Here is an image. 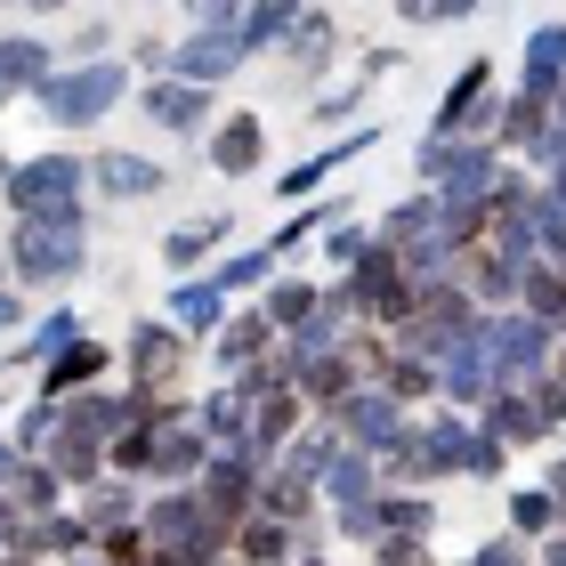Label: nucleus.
I'll return each mask as SVG.
<instances>
[{"mask_svg":"<svg viewBox=\"0 0 566 566\" xmlns=\"http://www.w3.org/2000/svg\"><path fill=\"white\" fill-rule=\"evenodd\" d=\"M380 146V130H356V138H340V146H324V154H307V163L300 170H283V195H307V187H316V178H332V170H340L348 163V154H373Z\"/></svg>","mask_w":566,"mask_h":566,"instance_id":"obj_19","label":"nucleus"},{"mask_svg":"<svg viewBox=\"0 0 566 566\" xmlns=\"http://www.w3.org/2000/svg\"><path fill=\"white\" fill-rule=\"evenodd\" d=\"M82 178L90 163L82 154H24V163H9V202H17V219H33V211H65V202H82Z\"/></svg>","mask_w":566,"mask_h":566,"instance_id":"obj_3","label":"nucleus"},{"mask_svg":"<svg viewBox=\"0 0 566 566\" xmlns=\"http://www.w3.org/2000/svg\"><path fill=\"white\" fill-rule=\"evenodd\" d=\"M170 316L187 324V332H219V316H227V292H219V275H195V283H178V292H170Z\"/></svg>","mask_w":566,"mask_h":566,"instance_id":"obj_18","label":"nucleus"},{"mask_svg":"<svg viewBox=\"0 0 566 566\" xmlns=\"http://www.w3.org/2000/svg\"><path fill=\"white\" fill-rule=\"evenodd\" d=\"M243 9H251V0H187V17H195V24H235Z\"/></svg>","mask_w":566,"mask_h":566,"instance_id":"obj_30","label":"nucleus"},{"mask_svg":"<svg viewBox=\"0 0 566 566\" xmlns=\"http://www.w3.org/2000/svg\"><path fill=\"white\" fill-rule=\"evenodd\" d=\"M106 365H114V356L97 348V340H73L57 365H41V389H49V397H65V389H97V373H106Z\"/></svg>","mask_w":566,"mask_h":566,"instance_id":"obj_16","label":"nucleus"},{"mask_svg":"<svg viewBox=\"0 0 566 566\" xmlns=\"http://www.w3.org/2000/svg\"><path fill=\"white\" fill-rule=\"evenodd\" d=\"M551 340H558V332H551V324H534V316H485V348H494L502 389H543V373H551Z\"/></svg>","mask_w":566,"mask_h":566,"instance_id":"obj_4","label":"nucleus"},{"mask_svg":"<svg viewBox=\"0 0 566 566\" xmlns=\"http://www.w3.org/2000/svg\"><path fill=\"white\" fill-rule=\"evenodd\" d=\"M235 551L251 566H283V558H292V526H283V518H251V526H235Z\"/></svg>","mask_w":566,"mask_h":566,"instance_id":"obj_22","label":"nucleus"},{"mask_svg":"<svg viewBox=\"0 0 566 566\" xmlns=\"http://www.w3.org/2000/svg\"><path fill=\"white\" fill-rule=\"evenodd\" d=\"M17 478H24V453H17V437H9V446H0V502L17 494Z\"/></svg>","mask_w":566,"mask_h":566,"instance_id":"obj_32","label":"nucleus"},{"mask_svg":"<svg viewBox=\"0 0 566 566\" xmlns=\"http://www.w3.org/2000/svg\"><path fill=\"white\" fill-rule=\"evenodd\" d=\"M260 316H268V324H283V332H300L307 316H316V292H307V283H275Z\"/></svg>","mask_w":566,"mask_h":566,"instance_id":"obj_25","label":"nucleus"},{"mask_svg":"<svg viewBox=\"0 0 566 566\" xmlns=\"http://www.w3.org/2000/svg\"><path fill=\"white\" fill-rule=\"evenodd\" d=\"M73 340H82V316H73V307H57V316H41V324H33V340L17 348V365H57Z\"/></svg>","mask_w":566,"mask_h":566,"instance_id":"obj_20","label":"nucleus"},{"mask_svg":"<svg viewBox=\"0 0 566 566\" xmlns=\"http://www.w3.org/2000/svg\"><path fill=\"white\" fill-rule=\"evenodd\" d=\"M178 356H187V340H178L170 324H138V332H130V373H138V389H146V397L178 373Z\"/></svg>","mask_w":566,"mask_h":566,"instance_id":"obj_10","label":"nucleus"},{"mask_svg":"<svg viewBox=\"0 0 566 566\" xmlns=\"http://www.w3.org/2000/svg\"><path fill=\"white\" fill-rule=\"evenodd\" d=\"M122 90H130V73H122L114 57H90V65H57L33 97H41V114L57 122V130H82V122L114 114V97H122Z\"/></svg>","mask_w":566,"mask_h":566,"instance_id":"obj_2","label":"nucleus"},{"mask_svg":"<svg viewBox=\"0 0 566 566\" xmlns=\"http://www.w3.org/2000/svg\"><path fill=\"white\" fill-rule=\"evenodd\" d=\"M0 178H9V163H0Z\"/></svg>","mask_w":566,"mask_h":566,"instance_id":"obj_38","label":"nucleus"},{"mask_svg":"<svg viewBox=\"0 0 566 566\" xmlns=\"http://www.w3.org/2000/svg\"><path fill=\"white\" fill-rule=\"evenodd\" d=\"M275 268V251H243V260H227L219 268V292H251V283H260Z\"/></svg>","mask_w":566,"mask_h":566,"instance_id":"obj_28","label":"nucleus"},{"mask_svg":"<svg viewBox=\"0 0 566 566\" xmlns=\"http://www.w3.org/2000/svg\"><path fill=\"white\" fill-rule=\"evenodd\" d=\"M300 24V0H251V9L235 17V41H243V57L251 49H283V33Z\"/></svg>","mask_w":566,"mask_h":566,"instance_id":"obj_14","label":"nucleus"},{"mask_svg":"<svg viewBox=\"0 0 566 566\" xmlns=\"http://www.w3.org/2000/svg\"><path fill=\"white\" fill-rule=\"evenodd\" d=\"M551 494H558V510H566V461H558V485H551Z\"/></svg>","mask_w":566,"mask_h":566,"instance_id":"obj_35","label":"nucleus"},{"mask_svg":"<svg viewBox=\"0 0 566 566\" xmlns=\"http://www.w3.org/2000/svg\"><path fill=\"white\" fill-rule=\"evenodd\" d=\"M138 106H146V122H163V130H202V122H211V90L202 82H154V90H138Z\"/></svg>","mask_w":566,"mask_h":566,"instance_id":"obj_9","label":"nucleus"},{"mask_svg":"<svg viewBox=\"0 0 566 566\" xmlns=\"http://www.w3.org/2000/svg\"><path fill=\"white\" fill-rule=\"evenodd\" d=\"M195 494H202V510H211L227 534H235V526H243V510L260 502V478H251V461H243V453H211V461H202V485H195Z\"/></svg>","mask_w":566,"mask_h":566,"instance_id":"obj_6","label":"nucleus"},{"mask_svg":"<svg viewBox=\"0 0 566 566\" xmlns=\"http://www.w3.org/2000/svg\"><path fill=\"white\" fill-rule=\"evenodd\" d=\"M268 332H275L268 316H235V324L219 332V365L227 373H251V365H260V348H268Z\"/></svg>","mask_w":566,"mask_h":566,"instance_id":"obj_21","label":"nucleus"},{"mask_svg":"<svg viewBox=\"0 0 566 566\" xmlns=\"http://www.w3.org/2000/svg\"><path fill=\"white\" fill-rule=\"evenodd\" d=\"M332 41H340V33H332V17L324 9H300V24L283 33V65H292V73H324Z\"/></svg>","mask_w":566,"mask_h":566,"instance_id":"obj_15","label":"nucleus"},{"mask_svg":"<svg viewBox=\"0 0 566 566\" xmlns=\"http://www.w3.org/2000/svg\"><path fill=\"white\" fill-rule=\"evenodd\" d=\"M543 566H566V543H551V551H543Z\"/></svg>","mask_w":566,"mask_h":566,"instance_id":"obj_34","label":"nucleus"},{"mask_svg":"<svg viewBox=\"0 0 566 566\" xmlns=\"http://www.w3.org/2000/svg\"><path fill=\"white\" fill-rule=\"evenodd\" d=\"M0 97H9V90H0Z\"/></svg>","mask_w":566,"mask_h":566,"instance_id":"obj_39","label":"nucleus"},{"mask_svg":"<svg viewBox=\"0 0 566 566\" xmlns=\"http://www.w3.org/2000/svg\"><path fill=\"white\" fill-rule=\"evenodd\" d=\"M219 243H227V219H202V227H178V235L163 243V260L170 268H195L202 251H219Z\"/></svg>","mask_w":566,"mask_h":566,"instance_id":"obj_24","label":"nucleus"},{"mask_svg":"<svg viewBox=\"0 0 566 566\" xmlns=\"http://www.w3.org/2000/svg\"><path fill=\"white\" fill-rule=\"evenodd\" d=\"M300 566H324V558H300Z\"/></svg>","mask_w":566,"mask_h":566,"instance_id":"obj_37","label":"nucleus"},{"mask_svg":"<svg viewBox=\"0 0 566 566\" xmlns=\"http://www.w3.org/2000/svg\"><path fill=\"white\" fill-rule=\"evenodd\" d=\"M566 518V510H558V494H543V485H518V494H510V534H518V543H526V534H551Z\"/></svg>","mask_w":566,"mask_h":566,"instance_id":"obj_23","label":"nucleus"},{"mask_svg":"<svg viewBox=\"0 0 566 566\" xmlns=\"http://www.w3.org/2000/svg\"><path fill=\"white\" fill-rule=\"evenodd\" d=\"M470 566H526V551H518V534H502V543H485Z\"/></svg>","mask_w":566,"mask_h":566,"instance_id":"obj_31","label":"nucleus"},{"mask_svg":"<svg viewBox=\"0 0 566 566\" xmlns=\"http://www.w3.org/2000/svg\"><path fill=\"white\" fill-rule=\"evenodd\" d=\"M170 65H178V82H202V90H219L227 73L243 65V41H235V24H202V33H187L170 49Z\"/></svg>","mask_w":566,"mask_h":566,"instance_id":"obj_7","label":"nucleus"},{"mask_svg":"<svg viewBox=\"0 0 566 566\" xmlns=\"http://www.w3.org/2000/svg\"><path fill=\"white\" fill-rule=\"evenodd\" d=\"M566 82V24H543V33H526V90L551 97Z\"/></svg>","mask_w":566,"mask_h":566,"instance_id":"obj_17","label":"nucleus"},{"mask_svg":"<svg viewBox=\"0 0 566 566\" xmlns=\"http://www.w3.org/2000/svg\"><path fill=\"white\" fill-rule=\"evenodd\" d=\"M332 429H340L356 453H397V437L413 421H405V405L389 389H348L340 405H332Z\"/></svg>","mask_w":566,"mask_h":566,"instance_id":"obj_5","label":"nucleus"},{"mask_svg":"<svg viewBox=\"0 0 566 566\" xmlns=\"http://www.w3.org/2000/svg\"><path fill=\"white\" fill-rule=\"evenodd\" d=\"M90 178H97V187H106L114 202H146V195H163V163H146V154H130V146L90 154Z\"/></svg>","mask_w":566,"mask_h":566,"instance_id":"obj_8","label":"nucleus"},{"mask_svg":"<svg viewBox=\"0 0 566 566\" xmlns=\"http://www.w3.org/2000/svg\"><path fill=\"white\" fill-rule=\"evenodd\" d=\"M17 316H24V300H17V292H0V332H9Z\"/></svg>","mask_w":566,"mask_h":566,"instance_id":"obj_33","label":"nucleus"},{"mask_svg":"<svg viewBox=\"0 0 566 566\" xmlns=\"http://www.w3.org/2000/svg\"><path fill=\"white\" fill-rule=\"evenodd\" d=\"M324 251H332L340 268H356V260L373 251V235H365V227H348V211H332V227H324Z\"/></svg>","mask_w":566,"mask_h":566,"instance_id":"obj_27","label":"nucleus"},{"mask_svg":"<svg viewBox=\"0 0 566 566\" xmlns=\"http://www.w3.org/2000/svg\"><path fill=\"white\" fill-rule=\"evenodd\" d=\"M260 154H268V130H260V114H227L219 122V146H211V163L227 178H251L260 170Z\"/></svg>","mask_w":566,"mask_h":566,"instance_id":"obj_12","label":"nucleus"},{"mask_svg":"<svg viewBox=\"0 0 566 566\" xmlns=\"http://www.w3.org/2000/svg\"><path fill=\"white\" fill-rule=\"evenodd\" d=\"M49 73H57V65H49V41L41 33H9V41H0V90H41L49 82Z\"/></svg>","mask_w":566,"mask_h":566,"instance_id":"obj_13","label":"nucleus"},{"mask_svg":"<svg viewBox=\"0 0 566 566\" xmlns=\"http://www.w3.org/2000/svg\"><path fill=\"white\" fill-rule=\"evenodd\" d=\"M202 461H211V437H202V429H178V413L154 421V461H146V478H187V470H202Z\"/></svg>","mask_w":566,"mask_h":566,"instance_id":"obj_11","label":"nucleus"},{"mask_svg":"<svg viewBox=\"0 0 566 566\" xmlns=\"http://www.w3.org/2000/svg\"><path fill=\"white\" fill-rule=\"evenodd\" d=\"M82 260H90L82 202L17 219V235H9V268H17V283H73V275H82Z\"/></svg>","mask_w":566,"mask_h":566,"instance_id":"obj_1","label":"nucleus"},{"mask_svg":"<svg viewBox=\"0 0 566 566\" xmlns=\"http://www.w3.org/2000/svg\"><path fill=\"white\" fill-rule=\"evenodd\" d=\"M397 17L405 24H453V17H470V0H397Z\"/></svg>","mask_w":566,"mask_h":566,"instance_id":"obj_29","label":"nucleus"},{"mask_svg":"<svg viewBox=\"0 0 566 566\" xmlns=\"http://www.w3.org/2000/svg\"><path fill=\"white\" fill-rule=\"evenodd\" d=\"M429 526H437V510L421 494H389L380 502V534H429Z\"/></svg>","mask_w":566,"mask_h":566,"instance_id":"obj_26","label":"nucleus"},{"mask_svg":"<svg viewBox=\"0 0 566 566\" xmlns=\"http://www.w3.org/2000/svg\"><path fill=\"white\" fill-rule=\"evenodd\" d=\"M24 9H65V0H24Z\"/></svg>","mask_w":566,"mask_h":566,"instance_id":"obj_36","label":"nucleus"}]
</instances>
